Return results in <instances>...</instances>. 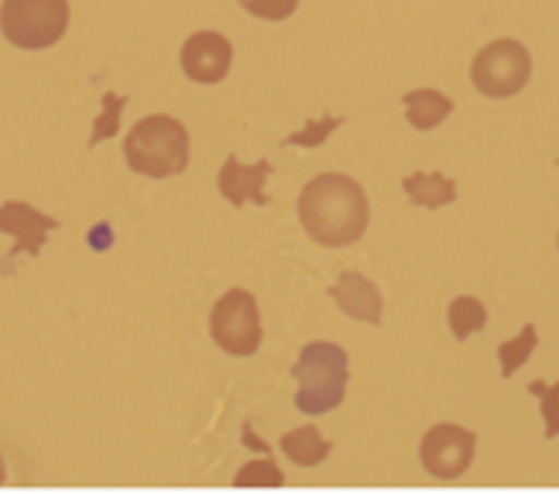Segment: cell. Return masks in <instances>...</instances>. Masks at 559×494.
Here are the masks:
<instances>
[{
	"mask_svg": "<svg viewBox=\"0 0 559 494\" xmlns=\"http://www.w3.org/2000/svg\"><path fill=\"white\" fill-rule=\"evenodd\" d=\"M124 107H128V96L104 93V110H100V117H96V124H93L90 148H96L100 141H107V138H114L120 131V114H124Z\"/></svg>",
	"mask_w": 559,
	"mask_h": 494,
	"instance_id": "obj_17",
	"label": "cell"
},
{
	"mask_svg": "<svg viewBox=\"0 0 559 494\" xmlns=\"http://www.w3.org/2000/svg\"><path fill=\"white\" fill-rule=\"evenodd\" d=\"M124 158L138 176H148V179L182 176L189 165L186 124L168 114H152L138 120L131 134L124 138Z\"/></svg>",
	"mask_w": 559,
	"mask_h": 494,
	"instance_id": "obj_2",
	"label": "cell"
},
{
	"mask_svg": "<svg viewBox=\"0 0 559 494\" xmlns=\"http://www.w3.org/2000/svg\"><path fill=\"white\" fill-rule=\"evenodd\" d=\"M282 450L292 463L299 467H316L333 454V443L316 430V426H299L282 436Z\"/></svg>",
	"mask_w": 559,
	"mask_h": 494,
	"instance_id": "obj_14",
	"label": "cell"
},
{
	"mask_svg": "<svg viewBox=\"0 0 559 494\" xmlns=\"http://www.w3.org/2000/svg\"><path fill=\"white\" fill-rule=\"evenodd\" d=\"M528 391L536 395L539 405H543V419H546V439L559 436V381L546 385V381H532Z\"/></svg>",
	"mask_w": 559,
	"mask_h": 494,
	"instance_id": "obj_19",
	"label": "cell"
},
{
	"mask_svg": "<svg viewBox=\"0 0 559 494\" xmlns=\"http://www.w3.org/2000/svg\"><path fill=\"white\" fill-rule=\"evenodd\" d=\"M59 227V220L56 216H48V213H38L35 207L28 203H4L0 207V234H11L14 237V251L11 255H32L38 258L41 255V247H45V237L52 234Z\"/></svg>",
	"mask_w": 559,
	"mask_h": 494,
	"instance_id": "obj_10",
	"label": "cell"
},
{
	"mask_svg": "<svg viewBox=\"0 0 559 494\" xmlns=\"http://www.w3.org/2000/svg\"><path fill=\"white\" fill-rule=\"evenodd\" d=\"M210 337L230 357H251L261 348V313L248 289H230L213 303Z\"/></svg>",
	"mask_w": 559,
	"mask_h": 494,
	"instance_id": "obj_5",
	"label": "cell"
},
{
	"mask_svg": "<svg viewBox=\"0 0 559 494\" xmlns=\"http://www.w3.org/2000/svg\"><path fill=\"white\" fill-rule=\"evenodd\" d=\"M402 189L412 207L423 210H443L456 200V183L443 172H412L402 179Z\"/></svg>",
	"mask_w": 559,
	"mask_h": 494,
	"instance_id": "obj_12",
	"label": "cell"
},
{
	"mask_svg": "<svg viewBox=\"0 0 559 494\" xmlns=\"http://www.w3.org/2000/svg\"><path fill=\"white\" fill-rule=\"evenodd\" d=\"M69 28V0H4L0 32L14 48L41 52L52 48Z\"/></svg>",
	"mask_w": 559,
	"mask_h": 494,
	"instance_id": "obj_4",
	"label": "cell"
},
{
	"mask_svg": "<svg viewBox=\"0 0 559 494\" xmlns=\"http://www.w3.org/2000/svg\"><path fill=\"white\" fill-rule=\"evenodd\" d=\"M258 481H272V484H282V474L275 471V463H251L248 471L237 474V484H258Z\"/></svg>",
	"mask_w": 559,
	"mask_h": 494,
	"instance_id": "obj_21",
	"label": "cell"
},
{
	"mask_svg": "<svg viewBox=\"0 0 559 494\" xmlns=\"http://www.w3.org/2000/svg\"><path fill=\"white\" fill-rule=\"evenodd\" d=\"M330 299L336 303L340 313H347L350 319H360V324L381 327V316H384L381 289L368 275H360V271H344V275L333 282Z\"/></svg>",
	"mask_w": 559,
	"mask_h": 494,
	"instance_id": "obj_11",
	"label": "cell"
},
{
	"mask_svg": "<svg viewBox=\"0 0 559 494\" xmlns=\"http://www.w3.org/2000/svg\"><path fill=\"white\" fill-rule=\"evenodd\" d=\"M275 172V165L269 158H261L254 165H240L237 155H230L221 165V176H216V189L230 203V207H245V203H258L269 207V192H264V183Z\"/></svg>",
	"mask_w": 559,
	"mask_h": 494,
	"instance_id": "obj_9",
	"label": "cell"
},
{
	"mask_svg": "<svg viewBox=\"0 0 559 494\" xmlns=\"http://www.w3.org/2000/svg\"><path fill=\"white\" fill-rule=\"evenodd\" d=\"M556 165H559V162H556Z\"/></svg>",
	"mask_w": 559,
	"mask_h": 494,
	"instance_id": "obj_23",
	"label": "cell"
},
{
	"mask_svg": "<svg viewBox=\"0 0 559 494\" xmlns=\"http://www.w3.org/2000/svg\"><path fill=\"white\" fill-rule=\"evenodd\" d=\"M474 450H477V436L471 430L453 426V423H440L423 436L419 460L432 478L456 481L460 474H467Z\"/></svg>",
	"mask_w": 559,
	"mask_h": 494,
	"instance_id": "obj_7",
	"label": "cell"
},
{
	"mask_svg": "<svg viewBox=\"0 0 559 494\" xmlns=\"http://www.w3.org/2000/svg\"><path fill=\"white\" fill-rule=\"evenodd\" d=\"M528 77H532V56L515 38H498L491 45H484L471 66V80L477 93L491 96V101H504V96L522 93Z\"/></svg>",
	"mask_w": 559,
	"mask_h": 494,
	"instance_id": "obj_6",
	"label": "cell"
},
{
	"mask_svg": "<svg viewBox=\"0 0 559 494\" xmlns=\"http://www.w3.org/2000/svg\"><path fill=\"white\" fill-rule=\"evenodd\" d=\"M447 319H450L453 337H456V340H467L471 333H477V330L488 327V309H484V303L474 299V295H456V299L450 303Z\"/></svg>",
	"mask_w": 559,
	"mask_h": 494,
	"instance_id": "obj_15",
	"label": "cell"
},
{
	"mask_svg": "<svg viewBox=\"0 0 559 494\" xmlns=\"http://www.w3.org/2000/svg\"><path fill=\"white\" fill-rule=\"evenodd\" d=\"M536 348H539V333H536V327H532V324H525L522 333H519L515 340H504L501 348H498L501 375H504V378H512L515 370L532 357V351H536Z\"/></svg>",
	"mask_w": 559,
	"mask_h": 494,
	"instance_id": "obj_16",
	"label": "cell"
},
{
	"mask_svg": "<svg viewBox=\"0 0 559 494\" xmlns=\"http://www.w3.org/2000/svg\"><path fill=\"white\" fill-rule=\"evenodd\" d=\"M340 124H344V117H333V114H326V117H316V120H309L302 131H296V134H288L285 138V148H320Z\"/></svg>",
	"mask_w": 559,
	"mask_h": 494,
	"instance_id": "obj_18",
	"label": "cell"
},
{
	"mask_svg": "<svg viewBox=\"0 0 559 494\" xmlns=\"http://www.w3.org/2000/svg\"><path fill=\"white\" fill-rule=\"evenodd\" d=\"M240 8L261 21H285L296 14L299 0H240Z\"/></svg>",
	"mask_w": 559,
	"mask_h": 494,
	"instance_id": "obj_20",
	"label": "cell"
},
{
	"mask_svg": "<svg viewBox=\"0 0 559 494\" xmlns=\"http://www.w3.org/2000/svg\"><path fill=\"white\" fill-rule=\"evenodd\" d=\"M0 484H4V460H0Z\"/></svg>",
	"mask_w": 559,
	"mask_h": 494,
	"instance_id": "obj_22",
	"label": "cell"
},
{
	"mask_svg": "<svg viewBox=\"0 0 559 494\" xmlns=\"http://www.w3.org/2000/svg\"><path fill=\"white\" fill-rule=\"evenodd\" d=\"M292 378H296V409L306 415H323L333 412L347 395L350 381V357L340 343L330 340H316L306 343L296 367H292Z\"/></svg>",
	"mask_w": 559,
	"mask_h": 494,
	"instance_id": "obj_3",
	"label": "cell"
},
{
	"mask_svg": "<svg viewBox=\"0 0 559 494\" xmlns=\"http://www.w3.org/2000/svg\"><path fill=\"white\" fill-rule=\"evenodd\" d=\"M299 220L316 244L350 247L368 231V192L344 172H323L299 192Z\"/></svg>",
	"mask_w": 559,
	"mask_h": 494,
	"instance_id": "obj_1",
	"label": "cell"
},
{
	"mask_svg": "<svg viewBox=\"0 0 559 494\" xmlns=\"http://www.w3.org/2000/svg\"><path fill=\"white\" fill-rule=\"evenodd\" d=\"M405 104V120L412 124L416 131H432L453 114V101L440 90H408L402 96Z\"/></svg>",
	"mask_w": 559,
	"mask_h": 494,
	"instance_id": "obj_13",
	"label": "cell"
},
{
	"mask_svg": "<svg viewBox=\"0 0 559 494\" xmlns=\"http://www.w3.org/2000/svg\"><path fill=\"white\" fill-rule=\"evenodd\" d=\"M179 59H182V72L192 83L213 86V83H224V77L230 72L234 45L221 32H197L186 38Z\"/></svg>",
	"mask_w": 559,
	"mask_h": 494,
	"instance_id": "obj_8",
	"label": "cell"
}]
</instances>
